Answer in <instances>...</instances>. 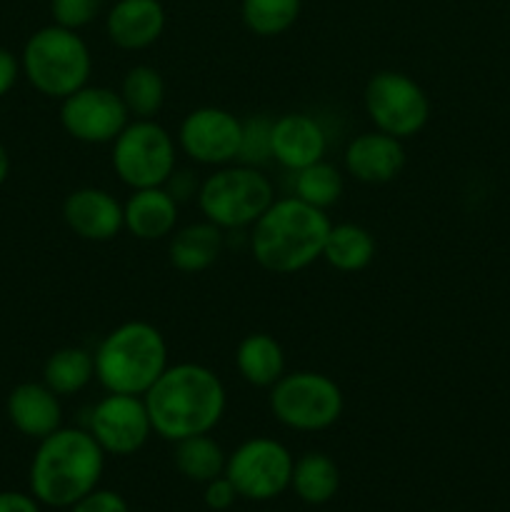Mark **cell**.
Here are the masks:
<instances>
[{
    "instance_id": "22",
    "label": "cell",
    "mask_w": 510,
    "mask_h": 512,
    "mask_svg": "<svg viewBox=\"0 0 510 512\" xmlns=\"http://www.w3.org/2000/svg\"><path fill=\"white\" fill-rule=\"evenodd\" d=\"M340 470L330 455L310 450L300 455L293 465L290 490L303 500L305 505H325L338 495Z\"/></svg>"
},
{
    "instance_id": "25",
    "label": "cell",
    "mask_w": 510,
    "mask_h": 512,
    "mask_svg": "<svg viewBox=\"0 0 510 512\" xmlns=\"http://www.w3.org/2000/svg\"><path fill=\"white\" fill-rule=\"evenodd\" d=\"M173 445L175 468H178V473L183 475L185 480H190V483L205 485L225 473L228 455L220 448L218 440L210 438V433L193 435V438L178 440V443Z\"/></svg>"
},
{
    "instance_id": "33",
    "label": "cell",
    "mask_w": 510,
    "mask_h": 512,
    "mask_svg": "<svg viewBox=\"0 0 510 512\" xmlns=\"http://www.w3.org/2000/svg\"><path fill=\"white\" fill-rule=\"evenodd\" d=\"M203 180H198V175L193 173L190 168H175L173 175L165 180L163 188L168 190L170 195L175 198V203H188V200L198 198V190Z\"/></svg>"
},
{
    "instance_id": "5",
    "label": "cell",
    "mask_w": 510,
    "mask_h": 512,
    "mask_svg": "<svg viewBox=\"0 0 510 512\" xmlns=\"http://www.w3.org/2000/svg\"><path fill=\"white\" fill-rule=\"evenodd\" d=\"M20 68L25 80L40 95L63 100L88 85L93 73V55L78 30L53 23L35 30L25 40Z\"/></svg>"
},
{
    "instance_id": "1",
    "label": "cell",
    "mask_w": 510,
    "mask_h": 512,
    "mask_svg": "<svg viewBox=\"0 0 510 512\" xmlns=\"http://www.w3.org/2000/svg\"><path fill=\"white\" fill-rule=\"evenodd\" d=\"M153 433L168 443L213 433L228 408V390L215 370L175 363L143 395Z\"/></svg>"
},
{
    "instance_id": "26",
    "label": "cell",
    "mask_w": 510,
    "mask_h": 512,
    "mask_svg": "<svg viewBox=\"0 0 510 512\" xmlns=\"http://www.w3.org/2000/svg\"><path fill=\"white\" fill-rule=\"evenodd\" d=\"M120 98L128 108L130 118L155 120L165 103V80L153 65H135L125 73L120 85Z\"/></svg>"
},
{
    "instance_id": "12",
    "label": "cell",
    "mask_w": 510,
    "mask_h": 512,
    "mask_svg": "<svg viewBox=\"0 0 510 512\" xmlns=\"http://www.w3.org/2000/svg\"><path fill=\"white\" fill-rule=\"evenodd\" d=\"M85 428L103 448V453L115 458L135 455L153 435V423L143 395L108 393L90 408Z\"/></svg>"
},
{
    "instance_id": "34",
    "label": "cell",
    "mask_w": 510,
    "mask_h": 512,
    "mask_svg": "<svg viewBox=\"0 0 510 512\" xmlns=\"http://www.w3.org/2000/svg\"><path fill=\"white\" fill-rule=\"evenodd\" d=\"M20 73H23V68H20V60L15 58L8 48H0V98H3V95H8L10 90L15 88Z\"/></svg>"
},
{
    "instance_id": "3",
    "label": "cell",
    "mask_w": 510,
    "mask_h": 512,
    "mask_svg": "<svg viewBox=\"0 0 510 512\" xmlns=\"http://www.w3.org/2000/svg\"><path fill=\"white\" fill-rule=\"evenodd\" d=\"M330 228L333 223L325 210L295 195L275 198L250 228V253L268 273L295 275L323 258Z\"/></svg>"
},
{
    "instance_id": "30",
    "label": "cell",
    "mask_w": 510,
    "mask_h": 512,
    "mask_svg": "<svg viewBox=\"0 0 510 512\" xmlns=\"http://www.w3.org/2000/svg\"><path fill=\"white\" fill-rule=\"evenodd\" d=\"M103 3L105 0H50V15L55 25L80 30L98 18Z\"/></svg>"
},
{
    "instance_id": "8",
    "label": "cell",
    "mask_w": 510,
    "mask_h": 512,
    "mask_svg": "<svg viewBox=\"0 0 510 512\" xmlns=\"http://www.w3.org/2000/svg\"><path fill=\"white\" fill-rule=\"evenodd\" d=\"M110 145L115 175L130 190L165 185L178 168V140L155 120H130Z\"/></svg>"
},
{
    "instance_id": "21",
    "label": "cell",
    "mask_w": 510,
    "mask_h": 512,
    "mask_svg": "<svg viewBox=\"0 0 510 512\" xmlns=\"http://www.w3.org/2000/svg\"><path fill=\"white\" fill-rule=\"evenodd\" d=\"M235 368L253 388H273L285 375V350L273 335L250 333L235 348Z\"/></svg>"
},
{
    "instance_id": "20",
    "label": "cell",
    "mask_w": 510,
    "mask_h": 512,
    "mask_svg": "<svg viewBox=\"0 0 510 512\" xmlns=\"http://www.w3.org/2000/svg\"><path fill=\"white\" fill-rule=\"evenodd\" d=\"M225 245V235L218 225L208 223H190L185 228L175 230L170 235L168 243V258L170 265L180 273H203L210 265H215V260L220 258Z\"/></svg>"
},
{
    "instance_id": "32",
    "label": "cell",
    "mask_w": 510,
    "mask_h": 512,
    "mask_svg": "<svg viewBox=\"0 0 510 512\" xmlns=\"http://www.w3.org/2000/svg\"><path fill=\"white\" fill-rule=\"evenodd\" d=\"M238 498H240L238 490H235V485L230 483L228 478H225V473L220 475V478H215V480H210V483H205L203 500H205V505H208L210 510H215V512L230 510Z\"/></svg>"
},
{
    "instance_id": "10",
    "label": "cell",
    "mask_w": 510,
    "mask_h": 512,
    "mask_svg": "<svg viewBox=\"0 0 510 512\" xmlns=\"http://www.w3.org/2000/svg\"><path fill=\"white\" fill-rule=\"evenodd\" d=\"M295 458L280 440L250 438L240 443L225 463V478L235 485L243 500L265 503L290 490Z\"/></svg>"
},
{
    "instance_id": "4",
    "label": "cell",
    "mask_w": 510,
    "mask_h": 512,
    "mask_svg": "<svg viewBox=\"0 0 510 512\" xmlns=\"http://www.w3.org/2000/svg\"><path fill=\"white\" fill-rule=\"evenodd\" d=\"M95 380L105 393L145 395L168 368L165 335L145 320H128L110 330L93 353Z\"/></svg>"
},
{
    "instance_id": "13",
    "label": "cell",
    "mask_w": 510,
    "mask_h": 512,
    "mask_svg": "<svg viewBox=\"0 0 510 512\" xmlns=\"http://www.w3.org/2000/svg\"><path fill=\"white\" fill-rule=\"evenodd\" d=\"M240 135H243V120L225 108L203 105L185 115L175 140L193 163L220 168L238 160Z\"/></svg>"
},
{
    "instance_id": "24",
    "label": "cell",
    "mask_w": 510,
    "mask_h": 512,
    "mask_svg": "<svg viewBox=\"0 0 510 512\" xmlns=\"http://www.w3.org/2000/svg\"><path fill=\"white\" fill-rule=\"evenodd\" d=\"M95 380V358L90 350L68 345L58 348L43 365V383L60 398L78 395Z\"/></svg>"
},
{
    "instance_id": "27",
    "label": "cell",
    "mask_w": 510,
    "mask_h": 512,
    "mask_svg": "<svg viewBox=\"0 0 510 512\" xmlns=\"http://www.w3.org/2000/svg\"><path fill=\"white\" fill-rule=\"evenodd\" d=\"M303 0H243L240 15L245 28L260 38H275L295 25Z\"/></svg>"
},
{
    "instance_id": "7",
    "label": "cell",
    "mask_w": 510,
    "mask_h": 512,
    "mask_svg": "<svg viewBox=\"0 0 510 512\" xmlns=\"http://www.w3.org/2000/svg\"><path fill=\"white\" fill-rule=\"evenodd\" d=\"M345 408V395L330 375L315 370L285 373L270 388V413L280 425L298 433L333 428Z\"/></svg>"
},
{
    "instance_id": "28",
    "label": "cell",
    "mask_w": 510,
    "mask_h": 512,
    "mask_svg": "<svg viewBox=\"0 0 510 512\" xmlns=\"http://www.w3.org/2000/svg\"><path fill=\"white\" fill-rule=\"evenodd\" d=\"M293 195L303 203L315 205L320 210H328L343 195V175L328 160L308 165L293 173Z\"/></svg>"
},
{
    "instance_id": "6",
    "label": "cell",
    "mask_w": 510,
    "mask_h": 512,
    "mask_svg": "<svg viewBox=\"0 0 510 512\" xmlns=\"http://www.w3.org/2000/svg\"><path fill=\"white\" fill-rule=\"evenodd\" d=\"M198 208L220 230L253 228L275 200V188L260 168L230 163L215 168L200 183Z\"/></svg>"
},
{
    "instance_id": "9",
    "label": "cell",
    "mask_w": 510,
    "mask_h": 512,
    "mask_svg": "<svg viewBox=\"0 0 510 512\" xmlns=\"http://www.w3.org/2000/svg\"><path fill=\"white\" fill-rule=\"evenodd\" d=\"M365 113L375 130L410 140L428 125L430 98L423 85L400 70H380L365 83Z\"/></svg>"
},
{
    "instance_id": "11",
    "label": "cell",
    "mask_w": 510,
    "mask_h": 512,
    "mask_svg": "<svg viewBox=\"0 0 510 512\" xmlns=\"http://www.w3.org/2000/svg\"><path fill=\"white\" fill-rule=\"evenodd\" d=\"M128 123L130 113L120 98V90L105 85H83L73 95L60 100V125L78 143H113Z\"/></svg>"
},
{
    "instance_id": "19",
    "label": "cell",
    "mask_w": 510,
    "mask_h": 512,
    "mask_svg": "<svg viewBox=\"0 0 510 512\" xmlns=\"http://www.w3.org/2000/svg\"><path fill=\"white\" fill-rule=\"evenodd\" d=\"M178 208L180 205L163 185L133 190L123 203L125 230L133 238L148 240V243L170 238L178 225Z\"/></svg>"
},
{
    "instance_id": "29",
    "label": "cell",
    "mask_w": 510,
    "mask_h": 512,
    "mask_svg": "<svg viewBox=\"0 0 510 512\" xmlns=\"http://www.w3.org/2000/svg\"><path fill=\"white\" fill-rule=\"evenodd\" d=\"M273 118L268 115H253L243 120V135H240V150L235 163L263 168L273 160Z\"/></svg>"
},
{
    "instance_id": "35",
    "label": "cell",
    "mask_w": 510,
    "mask_h": 512,
    "mask_svg": "<svg viewBox=\"0 0 510 512\" xmlns=\"http://www.w3.org/2000/svg\"><path fill=\"white\" fill-rule=\"evenodd\" d=\"M0 512H40V503L33 493L3 490L0 493Z\"/></svg>"
},
{
    "instance_id": "18",
    "label": "cell",
    "mask_w": 510,
    "mask_h": 512,
    "mask_svg": "<svg viewBox=\"0 0 510 512\" xmlns=\"http://www.w3.org/2000/svg\"><path fill=\"white\" fill-rule=\"evenodd\" d=\"M165 8L160 0H115L105 18V33L120 50H145L163 35Z\"/></svg>"
},
{
    "instance_id": "17",
    "label": "cell",
    "mask_w": 510,
    "mask_h": 512,
    "mask_svg": "<svg viewBox=\"0 0 510 512\" xmlns=\"http://www.w3.org/2000/svg\"><path fill=\"white\" fill-rule=\"evenodd\" d=\"M5 413H8L10 425L25 438L43 440L58 428H63L60 395H55L45 383L15 385L8 393Z\"/></svg>"
},
{
    "instance_id": "36",
    "label": "cell",
    "mask_w": 510,
    "mask_h": 512,
    "mask_svg": "<svg viewBox=\"0 0 510 512\" xmlns=\"http://www.w3.org/2000/svg\"><path fill=\"white\" fill-rule=\"evenodd\" d=\"M8 175H10V155L8 150H5V145L0 143V185L8 180Z\"/></svg>"
},
{
    "instance_id": "2",
    "label": "cell",
    "mask_w": 510,
    "mask_h": 512,
    "mask_svg": "<svg viewBox=\"0 0 510 512\" xmlns=\"http://www.w3.org/2000/svg\"><path fill=\"white\" fill-rule=\"evenodd\" d=\"M105 453L88 428H58L38 440L28 470L30 493L40 505L68 510L103 480Z\"/></svg>"
},
{
    "instance_id": "15",
    "label": "cell",
    "mask_w": 510,
    "mask_h": 512,
    "mask_svg": "<svg viewBox=\"0 0 510 512\" xmlns=\"http://www.w3.org/2000/svg\"><path fill=\"white\" fill-rule=\"evenodd\" d=\"M345 170L358 183L383 185L398 178L405 168L403 140L393 138L380 130L355 135L343 155Z\"/></svg>"
},
{
    "instance_id": "31",
    "label": "cell",
    "mask_w": 510,
    "mask_h": 512,
    "mask_svg": "<svg viewBox=\"0 0 510 512\" xmlns=\"http://www.w3.org/2000/svg\"><path fill=\"white\" fill-rule=\"evenodd\" d=\"M68 512H130V508L123 495L115 493V490L95 488L93 493H88L78 503L70 505Z\"/></svg>"
},
{
    "instance_id": "14",
    "label": "cell",
    "mask_w": 510,
    "mask_h": 512,
    "mask_svg": "<svg viewBox=\"0 0 510 512\" xmlns=\"http://www.w3.org/2000/svg\"><path fill=\"white\" fill-rule=\"evenodd\" d=\"M63 220L78 238L108 243L125 230L123 203L105 188H78L65 198Z\"/></svg>"
},
{
    "instance_id": "23",
    "label": "cell",
    "mask_w": 510,
    "mask_h": 512,
    "mask_svg": "<svg viewBox=\"0 0 510 512\" xmlns=\"http://www.w3.org/2000/svg\"><path fill=\"white\" fill-rule=\"evenodd\" d=\"M375 258V238L368 228L355 223H338L330 228L323 245V260L340 273L365 270Z\"/></svg>"
},
{
    "instance_id": "16",
    "label": "cell",
    "mask_w": 510,
    "mask_h": 512,
    "mask_svg": "<svg viewBox=\"0 0 510 512\" xmlns=\"http://www.w3.org/2000/svg\"><path fill=\"white\" fill-rule=\"evenodd\" d=\"M273 160L295 173L325 160L328 133L315 115L285 113L273 120Z\"/></svg>"
}]
</instances>
